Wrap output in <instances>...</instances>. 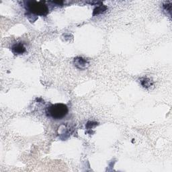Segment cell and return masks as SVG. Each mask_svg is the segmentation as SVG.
<instances>
[{
  "mask_svg": "<svg viewBox=\"0 0 172 172\" xmlns=\"http://www.w3.org/2000/svg\"><path fill=\"white\" fill-rule=\"evenodd\" d=\"M163 8H164V10L165 11H169L170 12H171V4H170V5H168V4H165V5H163Z\"/></svg>",
  "mask_w": 172,
  "mask_h": 172,
  "instance_id": "cell-7",
  "label": "cell"
},
{
  "mask_svg": "<svg viewBox=\"0 0 172 172\" xmlns=\"http://www.w3.org/2000/svg\"><path fill=\"white\" fill-rule=\"evenodd\" d=\"M74 63L75 66L80 70H84L85 69H87L89 65V63L88 62V60L81 57H77L75 58Z\"/></svg>",
  "mask_w": 172,
  "mask_h": 172,
  "instance_id": "cell-3",
  "label": "cell"
},
{
  "mask_svg": "<svg viewBox=\"0 0 172 172\" xmlns=\"http://www.w3.org/2000/svg\"><path fill=\"white\" fill-rule=\"evenodd\" d=\"M12 51L14 55H22L25 53L26 49L22 44H17L13 46Z\"/></svg>",
  "mask_w": 172,
  "mask_h": 172,
  "instance_id": "cell-4",
  "label": "cell"
},
{
  "mask_svg": "<svg viewBox=\"0 0 172 172\" xmlns=\"http://www.w3.org/2000/svg\"><path fill=\"white\" fill-rule=\"evenodd\" d=\"M141 84L143 87L145 88H149L150 86H152L153 84V81L150 79L149 78H147V77H144V78L141 79Z\"/></svg>",
  "mask_w": 172,
  "mask_h": 172,
  "instance_id": "cell-5",
  "label": "cell"
},
{
  "mask_svg": "<svg viewBox=\"0 0 172 172\" xmlns=\"http://www.w3.org/2000/svg\"><path fill=\"white\" fill-rule=\"evenodd\" d=\"M106 10V7L102 5V6H100V7H96V9L93 10V15L101 14V13L104 12Z\"/></svg>",
  "mask_w": 172,
  "mask_h": 172,
  "instance_id": "cell-6",
  "label": "cell"
},
{
  "mask_svg": "<svg viewBox=\"0 0 172 172\" xmlns=\"http://www.w3.org/2000/svg\"><path fill=\"white\" fill-rule=\"evenodd\" d=\"M26 6L30 12L38 16H46L49 12L48 7L43 2H28Z\"/></svg>",
  "mask_w": 172,
  "mask_h": 172,
  "instance_id": "cell-2",
  "label": "cell"
},
{
  "mask_svg": "<svg viewBox=\"0 0 172 172\" xmlns=\"http://www.w3.org/2000/svg\"><path fill=\"white\" fill-rule=\"evenodd\" d=\"M68 107L63 104H55L50 105L46 108L47 117L55 120H61L68 114Z\"/></svg>",
  "mask_w": 172,
  "mask_h": 172,
  "instance_id": "cell-1",
  "label": "cell"
}]
</instances>
